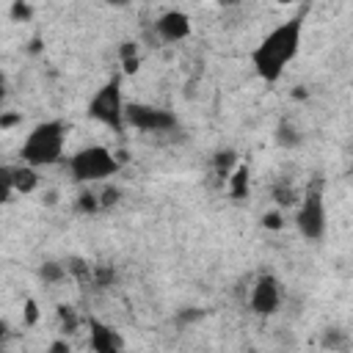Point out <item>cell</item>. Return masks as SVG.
Returning <instances> with one entry per match:
<instances>
[{
	"mask_svg": "<svg viewBox=\"0 0 353 353\" xmlns=\"http://www.w3.org/2000/svg\"><path fill=\"white\" fill-rule=\"evenodd\" d=\"M121 69H124V74H135L138 69H141V58L135 55V58H124L121 61Z\"/></svg>",
	"mask_w": 353,
	"mask_h": 353,
	"instance_id": "obj_28",
	"label": "cell"
},
{
	"mask_svg": "<svg viewBox=\"0 0 353 353\" xmlns=\"http://www.w3.org/2000/svg\"><path fill=\"white\" fill-rule=\"evenodd\" d=\"M63 265H66V270H69L80 284H94V265H88L85 259H80V256H69Z\"/></svg>",
	"mask_w": 353,
	"mask_h": 353,
	"instance_id": "obj_14",
	"label": "cell"
},
{
	"mask_svg": "<svg viewBox=\"0 0 353 353\" xmlns=\"http://www.w3.org/2000/svg\"><path fill=\"white\" fill-rule=\"evenodd\" d=\"M113 281H116V270H113L110 265H94V287L105 290V287H110Z\"/></svg>",
	"mask_w": 353,
	"mask_h": 353,
	"instance_id": "obj_19",
	"label": "cell"
},
{
	"mask_svg": "<svg viewBox=\"0 0 353 353\" xmlns=\"http://www.w3.org/2000/svg\"><path fill=\"white\" fill-rule=\"evenodd\" d=\"M124 99H121V80L110 77V83H105L88 102V116L102 121L105 127H110L113 132H121L124 127Z\"/></svg>",
	"mask_w": 353,
	"mask_h": 353,
	"instance_id": "obj_4",
	"label": "cell"
},
{
	"mask_svg": "<svg viewBox=\"0 0 353 353\" xmlns=\"http://www.w3.org/2000/svg\"><path fill=\"white\" fill-rule=\"evenodd\" d=\"M193 320H201V312L199 309H188L179 314V323H193Z\"/></svg>",
	"mask_w": 353,
	"mask_h": 353,
	"instance_id": "obj_29",
	"label": "cell"
},
{
	"mask_svg": "<svg viewBox=\"0 0 353 353\" xmlns=\"http://www.w3.org/2000/svg\"><path fill=\"white\" fill-rule=\"evenodd\" d=\"M36 188H39L36 165H30V163L14 165V190H17V193H33Z\"/></svg>",
	"mask_w": 353,
	"mask_h": 353,
	"instance_id": "obj_11",
	"label": "cell"
},
{
	"mask_svg": "<svg viewBox=\"0 0 353 353\" xmlns=\"http://www.w3.org/2000/svg\"><path fill=\"white\" fill-rule=\"evenodd\" d=\"M295 226L306 240H320L325 232V204H323V179H312L303 193V201L295 215Z\"/></svg>",
	"mask_w": 353,
	"mask_h": 353,
	"instance_id": "obj_5",
	"label": "cell"
},
{
	"mask_svg": "<svg viewBox=\"0 0 353 353\" xmlns=\"http://www.w3.org/2000/svg\"><path fill=\"white\" fill-rule=\"evenodd\" d=\"M108 3H113V6H121V3H130V0H108Z\"/></svg>",
	"mask_w": 353,
	"mask_h": 353,
	"instance_id": "obj_34",
	"label": "cell"
},
{
	"mask_svg": "<svg viewBox=\"0 0 353 353\" xmlns=\"http://www.w3.org/2000/svg\"><path fill=\"white\" fill-rule=\"evenodd\" d=\"M55 312H58V320H61V331H63V334H74L77 325H80V317H77L74 306H69V303H58Z\"/></svg>",
	"mask_w": 353,
	"mask_h": 353,
	"instance_id": "obj_15",
	"label": "cell"
},
{
	"mask_svg": "<svg viewBox=\"0 0 353 353\" xmlns=\"http://www.w3.org/2000/svg\"><path fill=\"white\" fill-rule=\"evenodd\" d=\"M154 28L163 41H182L190 36V17L185 11H165L154 22Z\"/></svg>",
	"mask_w": 353,
	"mask_h": 353,
	"instance_id": "obj_9",
	"label": "cell"
},
{
	"mask_svg": "<svg viewBox=\"0 0 353 353\" xmlns=\"http://www.w3.org/2000/svg\"><path fill=\"white\" fill-rule=\"evenodd\" d=\"M138 55V44L135 41H121V47H119V58L124 61V58H135Z\"/></svg>",
	"mask_w": 353,
	"mask_h": 353,
	"instance_id": "obj_26",
	"label": "cell"
},
{
	"mask_svg": "<svg viewBox=\"0 0 353 353\" xmlns=\"http://www.w3.org/2000/svg\"><path fill=\"white\" fill-rule=\"evenodd\" d=\"M39 276H41L47 284H58V281H63V279L69 276V270H66V265H61V262H44V265L39 268Z\"/></svg>",
	"mask_w": 353,
	"mask_h": 353,
	"instance_id": "obj_17",
	"label": "cell"
},
{
	"mask_svg": "<svg viewBox=\"0 0 353 353\" xmlns=\"http://www.w3.org/2000/svg\"><path fill=\"white\" fill-rule=\"evenodd\" d=\"M119 168L121 163L116 152H110L108 146H85L69 160V171L74 182H99V179L119 174Z\"/></svg>",
	"mask_w": 353,
	"mask_h": 353,
	"instance_id": "obj_3",
	"label": "cell"
},
{
	"mask_svg": "<svg viewBox=\"0 0 353 353\" xmlns=\"http://www.w3.org/2000/svg\"><path fill=\"white\" fill-rule=\"evenodd\" d=\"M39 50H41V39H39V36H36V39H33V41H30V52H39Z\"/></svg>",
	"mask_w": 353,
	"mask_h": 353,
	"instance_id": "obj_32",
	"label": "cell"
},
{
	"mask_svg": "<svg viewBox=\"0 0 353 353\" xmlns=\"http://www.w3.org/2000/svg\"><path fill=\"white\" fill-rule=\"evenodd\" d=\"M0 185H3V193H0V201H11V193H14V165H3L0 168Z\"/></svg>",
	"mask_w": 353,
	"mask_h": 353,
	"instance_id": "obj_20",
	"label": "cell"
},
{
	"mask_svg": "<svg viewBox=\"0 0 353 353\" xmlns=\"http://www.w3.org/2000/svg\"><path fill=\"white\" fill-rule=\"evenodd\" d=\"M22 320H25V325H36L39 323V306H36L33 298H25V303H22Z\"/></svg>",
	"mask_w": 353,
	"mask_h": 353,
	"instance_id": "obj_23",
	"label": "cell"
},
{
	"mask_svg": "<svg viewBox=\"0 0 353 353\" xmlns=\"http://www.w3.org/2000/svg\"><path fill=\"white\" fill-rule=\"evenodd\" d=\"M339 345H345V334L342 331H325L323 334V347H339Z\"/></svg>",
	"mask_w": 353,
	"mask_h": 353,
	"instance_id": "obj_25",
	"label": "cell"
},
{
	"mask_svg": "<svg viewBox=\"0 0 353 353\" xmlns=\"http://www.w3.org/2000/svg\"><path fill=\"white\" fill-rule=\"evenodd\" d=\"M88 347L97 353H116L124 347V342L110 325L99 323L97 317H88Z\"/></svg>",
	"mask_w": 353,
	"mask_h": 353,
	"instance_id": "obj_8",
	"label": "cell"
},
{
	"mask_svg": "<svg viewBox=\"0 0 353 353\" xmlns=\"http://www.w3.org/2000/svg\"><path fill=\"white\" fill-rule=\"evenodd\" d=\"M350 168H353V154H350Z\"/></svg>",
	"mask_w": 353,
	"mask_h": 353,
	"instance_id": "obj_36",
	"label": "cell"
},
{
	"mask_svg": "<svg viewBox=\"0 0 353 353\" xmlns=\"http://www.w3.org/2000/svg\"><path fill=\"white\" fill-rule=\"evenodd\" d=\"M221 8H232V6H237V0H215Z\"/></svg>",
	"mask_w": 353,
	"mask_h": 353,
	"instance_id": "obj_33",
	"label": "cell"
},
{
	"mask_svg": "<svg viewBox=\"0 0 353 353\" xmlns=\"http://www.w3.org/2000/svg\"><path fill=\"white\" fill-rule=\"evenodd\" d=\"M8 17H11L14 22H28V19L33 17V8H30V3H28V0H11Z\"/></svg>",
	"mask_w": 353,
	"mask_h": 353,
	"instance_id": "obj_21",
	"label": "cell"
},
{
	"mask_svg": "<svg viewBox=\"0 0 353 353\" xmlns=\"http://www.w3.org/2000/svg\"><path fill=\"white\" fill-rule=\"evenodd\" d=\"M124 121L135 130H146V132H165L176 127V116L171 110L154 108V105H143V102H130L124 108Z\"/></svg>",
	"mask_w": 353,
	"mask_h": 353,
	"instance_id": "obj_6",
	"label": "cell"
},
{
	"mask_svg": "<svg viewBox=\"0 0 353 353\" xmlns=\"http://www.w3.org/2000/svg\"><path fill=\"white\" fill-rule=\"evenodd\" d=\"M276 3H281V6H290V3H295V0H276Z\"/></svg>",
	"mask_w": 353,
	"mask_h": 353,
	"instance_id": "obj_35",
	"label": "cell"
},
{
	"mask_svg": "<svg viewBox=\"0 0 353 353\" xmlns=\"http://www.w3.org/2000/svg\"><path fill=\"white\" fill-rule=\"evenodd\" d=\"M248 182H251V171L245 163H237V168L229 176V196L234 201H245L248 199Z\"/></svg>",
	"mask_w": 353,
	"mask_h": 353,
	"instance_id": "obj_10",
	"label": "cell"
},
{
	"mask_svg": "<svg viewBox=\"0 0 353 353\" xmlns=\"http://www.w3.org/2000/svg\"><path fill=\"white\" fill-rule=\"evenodd\" d=\"M276 143L281 149H295L301 143V132L295 130V124L290 119H281L279 127H276Z\"/></svg>",
	"mask_w": 353,
	"mask_h": 353,
	"instance_id": "obj_13",
	"label": "cell"
},
{
	"mask_svg": "<svg viewBox=\"0 0 353 353\" xmlns=\"http://www.w3.org/2000/svg\"><path fill=\"white\" fill-rule=\"evenodd\" d=\"M262 226H265V229H270V232H279V229L284 226V218H281V212H279V210H270V212H265V215H262Z\"/></svg>",
	"mask_w": 353,
	"mask_h": 353,
	"instance_id": "obj_24",
	"label": "cell"
},
{
	"mask_svg": "<svg viewBox=\"0 0 353 353\" xmlns=\"http://www.w3.org/2000/svg\"><path fill=\"white\" fill-rule=\"evenodd\" d=\"M301 30H303V17H292L273 28L251 52L254 69L265 83H276L284 72V66L295 58L298 44H301Z\"/></svg>",
	"mask_w": 353,
	"mask_h": 353,
	"instance_id": "obj_1",
	"label": "cell"
},
{
	"mask_svg": "<svg viewBox=\"0 0 353 353\" xmlns=\"http://www.w3.org/2000/svg\"><path fill=\"white\" fill-rule=\"evenodd\" d=\"M47 350H50V353H69L72 347H69V342H66V339H58V342H52Z\"/></svg>",
	"mask_w": 353,
	"mask_h": 353,
	"instance_id": "obj_30",
	"label": "cell"
},
{
	"mask_svg": "<svg viewBox=\"0 0 353 353\" xmlns=\"http://www.w3.org/2000/svg\"><path fill=\"white\" fill-rule=\"evenodd\" d=\"M63 135H66V127L58 119L36 124L33 132L22 143V152H19L22 163H30V165H52V163H58L61 152H63Z\"/></svg>",
	"mask_w": 353,
	"mask_h": 353,
	"instance_id": "obj_2",
	"label": "cell"
},
{
	"mask_svg": "<svg viewBox=\"0 0 353 353\" xmlns=\"http://www.w3.org/2000/svg\"><path fill=\"white\" fill-rule=\"evenodd\" d=\"M19 121H22L19 113H3V116H0V130H11V127L19 124Z\"/></svg>",
	"mask_w": 353,
	"mask_h": 353,
	"instance_id": "obj_27",
	"label": "cell"
},
{
	"mask_svg": "<svg viewBox=\"0 0 353 353\" xmlns=\"http://www.w3.org/2000/svg\"><path fill=\"white\" fill-rule=\"evenodd\" d=\"M270 196H273V201H276L279 207H292V204H298V193H295V188L287 185V182H276Z\"/></svg>",
	"mask_w": 353,
	"mask_h": 353,
	"instance_id": "obj_16",
	"label": "cell"
},
{
	"mask_svg": "<svg viewBox=\"0 0 353 353\" xmlns=\"http://www.w3.org/2000/svg\"><path fill=\"white\" fill-rule=\"evenodd\" d=\"M237 152L234 149H218L215 154H212V171H215V176H221V179H229L232 176V171L237 168Z\"/></svg>",
	"mask_w": 353,
	"mask_h": 353,
	"instance_id": "obj_12",
	"label": "cell"
},
{
	"mask_svg": "<svg viewBox=\"0 0 353 353\" xmlns=\"http://www.w3.org/2000/svg\"><path fill=\"white\" fill-rule=\"evenodd\" d=\"M248 303H251V312H256V314H273L279 309V303H281V284H279V279L270 276V273L259 276L256 284L251 287Z\"/></svg>",
	"mask_w": 353,
	"mask_h": 353,
	"instance_id": "obj_7",
	"label": "cell"
},
{
	"mask_svg": "<svg viewBox=\"0 0 353 353\" xmlns=\"http://www.w3.org/2000/svg\"><path fill=\"white\" fill-rule=\"evenodd\" d=\"M119 199H121V190L116 185H105L99 190V204L102 207H113V204H119Z\"/></svg>",
	"mask_w": 353,
	"mask_h": 353,
	"instance_id": "obj_22",
	"label": "cell"
},
{
	"mask_svg": "<svg viewBox=\"0 0 353 353\" xmlns=\"http://www.w3.org/2000/svg\"><path fill=\"white\" fill-rule=\"evenodd\" d=\"M97 210H102V204H99V193H94V190H83V193L77 196V212H83V215H94Z\"/></svg>",
	"mask_w": 353,
	"mask_h": 353,
	"instance_id": "obj_18",
	"label": "cell"
},
{
	"mask_svg": "<svg viewBox=\"0 0 353 353\" xmlns=\"http://www.w3.org/2000/svg\"><path fill=\"white\" fill-rule=\"evenodd\" d=\"M41 201H44V204H47V207H52V204H55V201H58V193H55V190H47V193H44V199H41Z\"/></svg>",
	"mask_w": 353,
	"mask_h": 353,
	"instance_id": "obj_31",
	"label": "cell"
}]
</instances>
